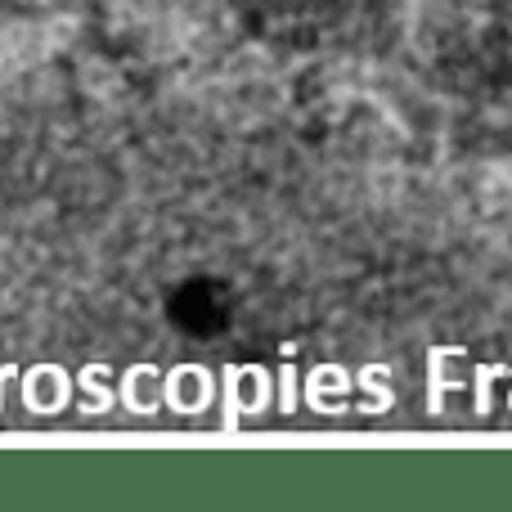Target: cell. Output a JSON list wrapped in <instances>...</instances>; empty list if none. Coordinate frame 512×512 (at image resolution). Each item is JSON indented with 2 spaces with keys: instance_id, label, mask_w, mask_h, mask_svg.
Returning a JSON list of instances; mask_svg holds the SVG:
<instances>
[{
  "instance_id": "8992f818",
  "label": "cell",
  "mask_w": 512,
  "mask_h": 512,
  "mask_svg": "<svg viewBox=\"0 0 512 512\" xmlns=\"http://www.w3.org/2000/svg\"><path fill=\"white\" fill-rule=\"evenodd\" d=\"M5 382H9V369L0 364V405H5Z\"/></svg>"
},
{
  "instance_id": "277c9868",
  "label": "cell",
  "mask_w": 512,
  "mask_h": 512,
  "mask_svg": "<svg viewBox=\"0 0 512 512\" xmlns=\"http://www.w3.org/2000/svg\"><path fill=\"white\" fill-rule=\"evenodd\" d=\"M360 387L373 391V405L369 409H387L391 405V391H382V369H378V364H369V369L360 373Z\"/></svg>"
},
{
  "instance_id": "7a4b0ae2",
  "label": "cell",
  "mask_w": 512,
  "mask_h": 512,
  "mask_svg": "<svg viewBox=\"0 0 512 512\" xmlns=\"http://www.w3.org/2000/svg\"><path fill=\"white\" fill-rule=\"evenodd\" d=\"M239 378H243V369L239 364H230V369H225V418H221V432H239L243 427V396H239Z\"/></svg>"
},
{
  "instance_id": "3957f363",
  "label": "cell",
  "mask_w": 512,
  "mask_h": 512,
  "mask_svg": "<svg viewBox=\"0 0 512 512\" xmlns=\"http://www.w3.org/2000/svg\"><path fill=\"white\" fill-rule=\"evenodd\" d=\"M99 373H104V369H99V364H90V369H81V387H86V391H90V400H95V405H86L90 414H104V409L113 405V396H108V391H104V382H99Z\"/></svg>"
},
{
  "instance_id": "6da1fadb",
  "label": "cell",
  "mask_w": 512,
  "mask_h": 512,
  "mask_svg": "<svg viewBox=\"0 0 512 512\" xmlns=\"http://www.w3.org/2000/svg\"><path fill=\"white\" fill-rule=\"evenodd\" d=\"M72 396L68 378H63V369H54V364H41V369L27 373L23 382V405L32 409V414H54V409H63Z\"/></svg>"
},
{
  "instance_id": "5b68a950",
  "label": "cell",
  "mask_w": 512,
  "mask_h": 512,
  "mask_svg": "<svg viewBox=\"0 0 512 512\" xmlns=\"http://www.w3.org/2000/svg\"><path fill=\"white\" fill-rule=\"evenodd\" d=\"M279 409L283 414L297 409V369H279Z\"/></svg>"
}]
</instances>
